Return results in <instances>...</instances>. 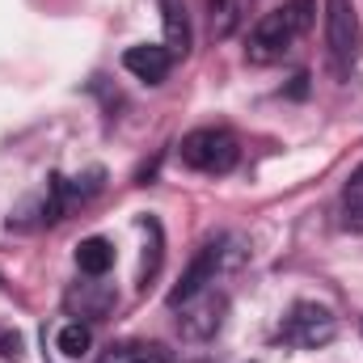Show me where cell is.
I'll use <instances>...</instances> for the list:
<instances>
[{
    "instance_id": "277c9868",
    "label": "cell",
    "mask_w": 363,
    "mask_h": 363,
    "mask_svg": "<svg viewBox=\"0 0 363 363\" xmlns=\"http://www.w3.org/2000/svg\"><path fill=\"white\" fill-rule=\"evenodd\" d=\"M283 342L287 347H296V351H321V347H330L334 342V334H338V321H334V313L325 308V304H313V300H300V304H291L287 308V317H283Z\"/></svg>"
},
{
    "instance_id": "6da1fadb",
    "label": "cell",
    "mask_w": 363,
    "mask_h": 363,
    "mask_svg": "<svg viewBox=\"0 0 363 363\" xmlns=\"http://www.w3.org/2000/svg\"><path fill=\"white\" fill-rule=\"evenodd\" d=\"M308 26H313V0H287V4H279L271 13H262L254 21L250 38H245V60L258 64V68L262 64H279Z\"/></svg>"
},
{
    "instance_id": "7c38bea8",
    "label": "cell",
    "mask_w": 363,
    "mask_h": 363,
    "mask_svg": "<svg viewBox=\"0 0 363 363\" xmlns=\"http://www.w3.org/2000/svg\"><path fill=\"white\" fill-rule=\"evenodd\" d=\"M161 13H165V38H169V51H174V55H186V51H190L186 4H182V0H161Z\"/></svg>"
},
{
    "instance_id": "4fadbf2b",
    "label": "cell",
    "mask_w": 363,
    "mask_h": 363,
    "mask_svg": "<svg viewBox=\"0 0 363 363\" xmlns=\"http://www.w3.org/2000/svg\"><path fill=\"white\" fill-rule=\"evenodd\" d=\"M342 211H347L351 224H363V165L351 174L347 190H342Z\"/></svg>"
},
{
    "instance_id": "9c48e42d",
    "label": "cell",
    "mask_w": 363,
    "mask_h": 363,
    "mask_svg": "<svg viewBox=\"0 0 363 363\" xmlns=\"http://www.w3.org/2000/svg\"><path fill=\"white\" fill-rule=\"evenodd\" d=\"M114 267V245L106 237H85L77 245V271L89 274V279H101V274Z\"/></svg>"
},
{
    "instance_id": "30bf717a",
    "label": "cell",
    "mask_w": 363,
    "mask_h": 363,
    "mask_svg": "<svg viewBox=\"0 0 363 363\" xmlns=\"http://www.w3.org/2000/svg\"><path fill=\"white\" fill-rule=\"evenodd\" d=\"M93 347V330L77 317V321H64L60 330H55V351L64 355V359H85Z\"/></svg>"
},
{
    "instance_id": "ba28073f",
    "label": "cell",
    "mask_w": 363,
    "mask_h": 363,
    "mask_svg": "<svg viewBox=\"0 0 363 363\" xmlns=\"http://www.w3.org/2000/svg\"><path fill=\"white\" fill-rule=\"evenodd\" d=\"M254 13V0H207V26H211V38L224 43L233 34H241V26L250 21Z\"/></svg>"
},
{
    "instance_id": "5bb4252c",
    "label": "cell",
    "mask_w": 363,
    "mask_h": 363,
    "mask_svg": "<svg viewBox=\"0 0 363 363\" xmlns=\"http://www.w3.org/2000/svg\"><path fill=\"white\" fill-rule=\"evenodd\" d=\"M110 304H114V296H110L106 287H101L97 296H93V283H85V287H81V317H101Z\"/></svg>"
},
{
    "instance_id": "8992f818",
    "label": "cell",
    "mask_w": 363,
    "mask_h": 363,
    "mask_svg": "<svg viewBox=\"0 0 363 363\" xmlns=\"http://www.w3.org/2000/svg\"><path fill=\"white\" fill-rule=\"evenodd\" d=\"M123 68L135 81H144V85H161L169 77V68H174V51L169 47H157V43H144V47H131L123 55Z\"/></svg>"
},
{
    "instance_id": "3957f363",
    "label": "cell",
    "mask_w": 363,
    "mask_h": 363,
    "mask_svg": "<svg viewBox=\"0 0 363 363\" xmlns=\"http://www.w3.org/2000/svg\"><path fill=\"white\" fill-rule=\"evenodd\" d=\"M359 13L355 0H325V51L338 77H347L359 60Z\"/></svg>"
},
{
    "instance_id": "5b68a950",
    "label": "cell",
    "mask_w": 363,
    "mask_h": 363,
    "mask_svg": "<svg viewBox=\"0 0 363 363\" xmlns=\"http://www.w3.org/2000/svg\"><path fill=\"white\" fill-rule=\"evenodd\" d=\"M182 317H178V330L186 338H211L220 325H224V313H228V296L224 291H216V287H207V291H199L194 300H186L178 304Z\"/></svg>"
},
{
    "instance_id": "8fae6325",
    "label": "cell",
    "mask_w": 363,
    "mask_h": 363,
    "mask_svg": "<svg viewBox=\"0 0 363 363\" xmlns=\"http://www.w3.org/2000/svg\"><path fill=\"white\" fill-rule=\"evenodd\" d=\"M97 363H169V351L157 342H118Z\"/></svg>"
},
{
    "instance_id": "7a4b0ae2",
    "label": "cell",
    "mask_w": 363,
    "mask_h": 363,
    "mask_svg": "<svg viewBox=\"0 0 363 363\" xmlns=\"http://www.w3.org/2000/svg\"><path fill=\"white\" fill-rule=\"evenodd\" d=\"M178 157H182V165L194 169V174H228L241 161V144L224 127H199V131L182 135Z\"/></svg>"
},
{
    "instance_id": "52a82bcc",
    "label": "cell",
    "mask_w": 363,
    "mask_h": 363,
    "mask_svg": "<svg viewBox=\"0 0 363 363\" xmlns=\"http://www.w3.org/2000/svg\"><path fill=\"white\" fill-rule=\"evenodd\" d=\"M220 254H224V250H220L216 241H211V245H203V254H199V258L190 262V271L182 274V283L174 287V291H169V304H174V308H178V304H186V300H194L199 291H207V287L216 283V267H220Z\"/></svg>"
}]
</instances>
